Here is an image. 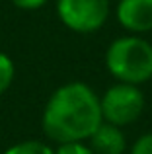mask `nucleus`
Here are the masks:
<instances>
[{"label":"nucleus","instance_id":"nucleus-1","mask_svg":"<svg viewBox=\"0 0 152 154\" xmlns=\"http://www.w3.org/2000/svg\"><path fill=\"white\" fill-rule=\"evenodd\" d=\"M99 96L86 82L72 80L49 96L41 115L43 133L55 143L88 140L102 125Z\"/></svg>","mask_w":152,"mask_h":154},{"label":"nucleus","instance_id":"nucleus-2","mask_svg":"<svg viewBox=\"0 0 152 154\" xmlns=\"http://www.w3.org/2000/svg\"><path fill=\"white\" fill-rule=\"evenodd\" d=\"M105 68L117 82L141 86L152 80V43L141 35H121L105 51Z\"/></svg>","mask_w":152,"mask_h":154},{"label":"nucleus","instance_id":"nucleus-3","mask_svg":"<svg viewBox=\"0 0 152 154\" xmlns=\"http://www.w3.org/2000/svg\"><path fill=\"white\" fill-rule=\"evenodd\" d=\"M144 94L141 86L125 82H115L99 96L102 117L105 123L127 127L133 125L144 111Z\"/></svg>","mask_w":152,"mask_h":154},{"label":"nucleus","instance_id":"nucleus-4","mask_svg":"<svg viewBox=\"0 0 152 154\" xmlns=\"http://www.w3.org/2000/svg\"><path fill=\"white\" fill-rule=\"evenodd\" d=\"M111 12L109 0H57V16L74 33H96L105 26Z\"/></svg>","mask_w":152,"mask_h":154},{"label":"nucleus","instance_id":"nucleus-5","mask_svg":"<svg viewBox=\"0 0 152 154\" xmlns=\"http://www.w3.org/2000/svg\"><path fill=\"white\" fill-rule=\"evenodd\" d=\"M117 23L133 35L152 31V0H119L115 6Z\"/></svg>","mask_w":152,"mask_h":154},{"label":"nucleus","instance_id":"nucleus-6","mask_svg":"<svg viewBox=\"0 0 152 154\" xmlns=\"http://www.w3.org/2000/svg\"><path fill=\"white\" fill-rule=\"evenodd\" d=\"M88 140L96 154H123L127 150V139L123 135V129L105 121H102V125Z\"/></svg>","mask_w":152,"mask_h":154},{"label":"nucleus","instance_id":"nucleus-7","mask_svg":"<svg viewBox=\"0 0 152 154\" xmlns=\"http://www.w3.org/2000/svg\"><path fill=\"white\" fill-rule=\"evenodd\" d=\"M2 154H55V148L41 140H22L8 146Z\"/></svg>","mask_w":152,"mask_h":154},{"label":"nucleus","instance_id":"nucleus-8","mask_svg":"<svg viewBox=\"0 0 152 154\" xmlns=\"http://www.w3.org/2000/svg\"><path fill=\"white\" fill-rule=\"evenodd\" d=\"M16 78V64L10 55L0 51V96L6 94Z\"/></svg>","mask_w":152,"mask_h":154},{"label":"nucleus","instance_id":"nucleus-9","mask_svg":"<svg viewBox=\"0 0 152 154\" xmlns=\"http://www.w3.org/2000/svg\"><path fill=\"white\" fill-rule=\"evenodd\" d=\"M55 154H96L86 140H74V143H61L55 148Z\"/></svg>","mask_w":152,"mask_h":154},{"label":"nucleus","instance_id":"nucleus-10","mask_svg":"<svg viewBox=\"0 0 152 154\" xmlns=\"http://www.w3.org/2000/svg\"><path fill=\"white\" fill-rule=\"evenodd\" d=\"M129 154H152V133H144L133 143Z\"/></svg>","mask_w":152,"mask_h":154},{"label":"nucleus","instance_id":"nucleus-11","mask_svg":"<svg viewBox=\"0 0 152 154\" xmlns=\"http://www.w3.org/2000/svg\"><path fill=\"white\" fill-rule=\"evenodd\" d=\"M12 4H14L16 8H20V10H26V12H33V10H39V8H43L49 0H10Z\"/></svg>","mask_w":152,"mask_h":154}]
</instances>
